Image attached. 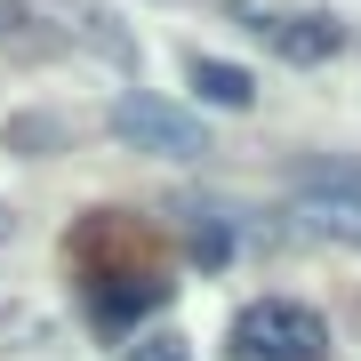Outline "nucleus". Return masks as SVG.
I'll list each match as a JSON object with an SVG mask.
<instances>
[{"label": "nucleus", "mask_w": 361, "mask_h": 361, "mask_svg": "<svg viewBox=\"0 0 361 361\" xmlns=\"http://www.w3.org/2000/svg\"><path fill=\"white\" fill-rule=\"evenodd\" d=\"M225 361H329V322L305 297H249L225 322Z\"/></svg>", "instance_id": "1"}, {"label": "nucleus", "mask_w": 361, "mask_h": 361, "mask_svg": "<svg viewBox=\"0 0 361 361\" xmlns=\"http://www.w3.org/2000/svg\"><path fill=\"white\" fill-rule=\"evenodd\" d=\"M104 129L129 145V153H153V161H201L209 153V129L185 113V104L153 97V89H121L113 113H104Z\"/></svg>", "instance_id": "2"}, {"label": "nucleus", "mask_w": 361, "mask_h": 361, "mask_svg": "<svg viewBox=\"0 0 361 361\" xmlns=\"http://www.w3.org/2000/svg\"><path fill=\"white\" fill-rule=\"evenodd\" d=\"M233 16L249 25V40H265L281 65H329L345 49V25L329 8H289V0H233Z\"/></svg>", "instance_id": "3"}, {"label": "nucleus", "mask_w": 361, "mask_h": 361, "mask_svg": "<svg viewBox=\"0 0 361 361\" xmlns=\"http://www.w3.org/2000/svg\"><path fill=\"white\" fill-rule=\"evenodd\" d=\"M25 16H40L49 25V49L56 40H80V49H97V56H113V65H129V32H121V16L113 8H97V0H16Z\"/></svg>", "instance_id": "4"}, {"label": "nucleus", "mask_w": 361, "mask_h": 361, "mask_svg": "<svg viewBox=\"0 0 361 361\" xmlns=\"http://www.w3.org/2000/svg\"><path fill=\"white\" fill-rule=\"evenodd\" d=\"M297 233H322V241H345L361 249V177H305L289 201Z\"/></svg>", "instance_id": "5"}, {"label": "nucleus", "mask_w": 361, "mask_h": 361, "mask_svg": "<svg viewBox=\"0 0 361 361\" xmlns=\"http://www.w3.org/2000/svg\"><path fill=\"white\" fill-rule=\"evenodd\" d=\"M161 281H145V273H113V289H97L89 297V313H97V329H129L137 322V313H153L161 305Z\"/></svg>", "instance_id": "6"}, {"label": "nucleus", "mask_w": 361, "mask_h": 361, "mask_svg": "<svg viewBox=\"0 0 361 361\" xmlns=\"http://www.w3.org/2000/svg\"><path fill=\"white\" fill-rule=\"evenodd\" d=\"M193 89H201V104H217V113H249L257 104V80H249L241 65H225V56H193Z\"/></svg>", "instance_id": "7"}, {"label": "nucleus", "mask_w": 361, "mask_h": 361, "mask_svg": "<svg viewBox=\"0 0 361 361\" xmlns=\"http://www.w3.org/2000/svg\"><path fill=\"white\" fill-rule=\"evenodd\" d=\"M233 249H241V233H225L217 217H201V225H193V257H201V265H225Z\"/></svg>", "instance_id": "8"}, {"label": "nucleus", "mask_w": 361, "mask_h": 361, "mask_svg": "<svg viewBox=\"0 0 361 361\" xmlns=\"http://www.w3.org/2000/svg\"><path fill=\"white\" fill-rule=\"evenodd\" d=\"M129 361H193V345H185L177 329H145L137 345H129Z\"/></svg>", "instance_id": "9"}]
</instances>
